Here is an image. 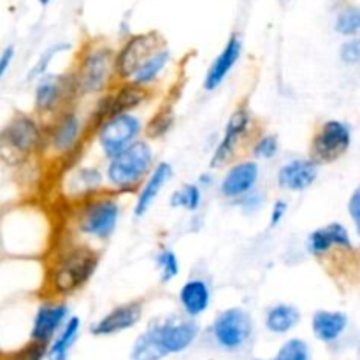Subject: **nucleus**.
Listing matches in <instances>:
<instances>
[{
	"label": "nucleus",
	"mask_w": 360,
	"mask_h": 360,
	"mask_svg": "<svg viewBox=\"0 0 360 360\" xmlns=\"http://www.w3.org/2000/svg\"><path fill=\"white\" fill-rule=\"evenodd\" d=\"M98 266V255L90 248H74L67 252L51 271V287L58 294H72L83 287Z\"/></svg>",
	"instance_id": "nucleus-1"
},
{
	"label": "nucleus",
	"mask_w": 360,
	"mask_h": 360,
	"mask_svg": "<svg viewBox=\"0 0 360 360\" xmlns=\"http://www.w3.org/2000/svg\"><path fill=\"white\" fill-rule=\"evenodd\" d=\"M153 153L150 144L144 141H134L130 146L111 157L108 165V178L116 188H134L150 171Z\"/></svg>",
	"instance_id": "nucleus-2"
},
{
	"label": "nucleus",
	"mask_w": 360,
	"mask_h": 360,
	"mask_svg": "<svg viewBox=\"0 0 360 360\" xmlns=\"http://www.w3.org/2000/svg\"><path fill=\"white\" fill-rule=\"evenodd\" d=\"M115 70V53L109 48H94L83 56L72 77L77 94H97L108 86Z\"/></svg>",
	"instance_id": "nucleus-3"
},
{
	"label": "nucleus",
	"mask_w": 360,
	"mask_h": 360,
	"mask_svg": "<svg viewBox=\"0 0 360 360\" xmlns=\"http://www.w3.org/2000/svg\"><path fill=\"white\" fill-rule=\"evenodd\" d=\"M352 144V130L340 120H329L315 134L311 151L315 162H334L343 157Z\"/></svg>",
	"instance_id": "nucleus-4"
},
{
	"label": "nucleus",
	"mask_w": 360,
	"mask_h": 360,
	"mask_svg": "<svg viewBox=\"0 0 360 360\" xmlns=\"http://www.w3.org/2000/svg\"><path fill=\"white\" fill-rule=\"evenodd\" d=\"M253 330L252 316L241 308L221 311L213 323V334L218 345L227 350H238L250 340Z\"/></svg>",
	"instance_id": "nucleus-5"
},
{
	"label": "nucleus",
	"mask_w": 360,
	"mask_h": 360,
	"mask_svg": "<svg viewBox=\"0 0 360 360\" xmlns=\"http://www.w3.org/2000/svg\"><path fill=\"white\" fill-rule=\"evenodd\" d=\"M141 123L136 116L129 112H122L102 122L101 132H98V143L108 157H115L122 150L136 141L139 136Z\"/></svg>",
	"instance_id": "nucleus-6"
},
{
	"label": "nucleus",
	"mask_w": 360,
	"mask_h": 360,
	"mask_svg": "<svg viewBox=\"0 0 360 360\" xmlns=\"http://www.w3.org/2000/svg\"><path fill=\"white\" fill-rule=\"evenodd\" d=\"M120 217V206L111 197L95 199L88 204L79 217V231L97 239L112 234Z\"/></svg>",
	"instance_id": "nucleus-7"
},
{
	"label": "nucleus",
	"mask_w": 360,
	"mask_h": 360,
	"mask_svg": "<svg viewBox=\"0 0 360 360\" xmlns=\"http://www.w3.org/2000/svg\"><path fill=\"white\" fill-rule=\"evenodd\" d=\"M160 44L162 39L157 34L134 35L115 56L116 74L129 79L144 60L150 58L157 49H160Z\"/></svg>",
	"instance_id": "nucleus-8"
},
{
	"label": "nucleus",
	"mask_w": 360,
	"mask_h": 360,
	"mask_svg": "<svg viewBox=\"0 0 360 360\" xmlns=\"http://www.w3.org/2000/svg\"><path fill=\"white\" fill-rule=\"evenodd\" d=\"M2 141L13 150V153H18L20 157L34 153L42 141L41 129L37 123L28 116H18L16 120L9 123V127L4 132Z\"/></svg>",
	"instance_id": "nucleus-9"
},
{
	"label": "nucleus",
	"mask_w": 360,
	"mask_h": 360,
	"mask_svg": "<svg viewBox=\"0 0 360 360\" xmlns=\"http://www.w3.org/2000/svg\"><path fill=\"white\" fill-rule=\"evenodd\" d=\"M76 91L72 77L60 76V74H46L39 79L35 88V105L39 111H53L65 102L69 95Z\"/></svg>",
	"instance_id": "nucleus-10"
},
{
	"label": "nucleus",
	"mask_w": 360,
	"mask_h": 360,
	"mask_svg": "<svg viewBox=\"0 0 360 360\" xmlns=\"http://www.w3.org/2000/svg\"><path fill=\"white\" fill-rule=\"evenodd\" d=\"M250 125H252V116H250L248 109H238L236 112H232L227 122V127H225L224 139L218 144L217 151H214L213 158H211V167H220L221 164H225L234 155L239 141L248 132Z\"/></svg>",
	"instance_id": "nucleus-11"
},
{
	"label": "nucleus",
	"mask_w": 360,
	"mask_h": 360,
	"mask_svg": "<svg viewBox=\"0 0 360 360\" xmlns=\"http://www.w3.org/2000/svg\"><path fill=\"white\" fill-rule=\"evenodd\" d=\"M146 90H144L143 86H139V84H123V86L118 88L115 94L108 95V97L101 102V105L97 108V118L105 122V120L111 118V116L130 111V109L137 108V105L146 98Z\"/></svg>",
	"instance_id": "nucleus-12"
},
{
	"label": "nucleus",
	"mask_w": 360,
	"mask_h": 360,
	"mask_svg": "<svg viewBox=\"0 0 360 360\" xmlns=\"http://www.w3.org/2000/svg\"><path fill=\"white\" fill-rule=\"evenodd\" d=\"M319 178V164L308 158H295L288 162L278 172V183L281 188L290 192H302L309 188Z\"/></svg>",
	"instance_id": "nucleus-13"
},
{
	"label": "nucleus",
	"mask_w": 360,
	"mask_h": 360,
	"mask_svg": "<svg viewBox=\"0 0 360 360\" xmlns=\"http://www.w3.org/2000/svg\"><path fill=\"white\" fill-rule=\"evenodd\" d=\"M141 316H143V304L139 301L127 302V304H122L112 309V311H109L102 320H98L94 329H91V333L95 336L116 334L120 330H127L136 326Z\"/></svg>",
	"instance_id": "nucleus-14"
},
{
	"label": "nucleus",
	"mask_w": 360,
	"mask_h": 360,
	"mask_svg": "<svg viewBox=\"0 0 360 360\" xmlns=\"http://www.w3.org/2000/svg\"><path fill=\"white\" fill-rule=\"evenodd\" d=\"M157 329L162 345L169 355L186 350L199 334V326L192 320H181V322L167 320L164 323H157Z\"/></svg>",
	"instance_id": "nucleus-15"
},
{
	"label": "nucleus",
	"mask_w": 360,
	"mask_h": 360,
	"mask_svg": "<svg viewBox=\"0 0 360 360\" xmlns=\"http://www.w3.org/2000/svg\"><path fill=\"white\" fill-rule=\"evenodd\" d=\"M333 248L354 250L350 241L348 229L341 224H329L322 229H316L308 238V250L311 255L322 257Z\"/></svg>",
	"instance_id": "nucleus-16"
},
{
	"label": "nucleus",
	"mask_w": 360,
	"mask_h": 360,
	"mask_svg": "<svg viewBox=\"0 0 360 360\" xmlns=\"http://www.w3.org/2000/svg\"><path fill=\"white\" fill-rule=\"evenodd\" d=\"M259 179V165L255 162H241L234 165L221 181V195L229 199L250 193Z\"/></svg>",
	"instance_id": "nucleus-17"
},
{
	"label": "nucleus",
	"mask_w": 360,
	"mask_h": 360,
	"mask_svg": "<svg viewBox=\"0 0 360 360\" xmlns=\"http://www.w3.org/2000/svg\"><path fill=\"white\" fill-rule=\"evenodd\" d=\"M239 56H241V41H239L238 35H232L227 44H225L224 51L211 63L210 70L206 74V79H204V88L211 91L220 86L232 70V67L238 63Z\"/></svg>",
	"instance_id": "nucleus-18"
},
{
	"label": "nucleus",
	"mask_w": 360,
	"mask_h": 360,
	"mask_svg": "<svg viewBox=\"0 0 360 360\" xmlns=\"http://www.w3.org/2000/svg\"><path fill=\"white\" fill-rule=\"evenodd\" d=\"M67 308L63 304H42L37 309L34 319V326H32L30 338L35 343L46 345L55 333L58 330V327L62 326L63 320L67 316Z\"/></svg>",
	"instance_id": "nucleus-19"
},
{
	"label": "nucleus",
	"mask_w": 360,
	"mask_h": 360,
	"mask_svg": "<svg viewBox=\"0 0 360 360\" xmlns=\"http://www.w3.org/2000/svg\"><path fill=\"white\" fill-rule=\"evenodd\" d=\"M172 176V167L167 164V162H162L155 167V171L151 172L150 179L146 181L144 188L141 190L139 197H137V202H136V217H143L148 210L151 207L153 200L157 199V195L160 193V190L164 188L165 183L169 181V178Z\"/></svg>",
	"instance_id": "nucleus-20"
},
{
	"label": "nucleus",
	"mask_w": 360,
	"mask_h": 360,
	"mask_svg": "<svg viewBox=\"0 0 360 360\" xmlns=\"http://www.w3.org/2000/svg\"><path fill=\"white\" fill-rule=\"evenodd\" d=\"M348 326V319L345 313L340 311H316L313 315V333L323 343H333Z\"/></svg>",
	"instance_id": "nucleus-21"
},
{
	"label": "nucleus",
	"mask_w": 360,
	"mask_h": 360,
	"mask_svg": "<svg viewBox=\"0 0 360 360\" xmlns=\"http://www.w3.org/2000/svg\"><path fill=\"white\" fill-rule=\"evenodd\" d=\"M179 302L190 316L200 315L211 302L210 287L202 280H188L179 290Z\"/></svg>",
	"instance_id": "nucleus-22"
},
{
	"label": "nucleus",
	"mask_w": 360,
	"mask_h": 360,
	"mask_svg": "<svg viewBox=\"0 0 360 360\" xmlns=\"http://www.w3.org/2000/svg\"><path fill=\"white\" fill-rule=\"evenodd\" d=\"M81 122L74 112H63L62 118L56 122L55 129L51 134V146L58 153H67L72 150L74 144L79 139Z\"/></svg>",
	"instance_id": "nucleus-23"
},
{
	"label": "nucleus",
	"mask_w": 360,
	"mask_h": 360,
	"mask_svg": "<svg viewBox=\"0 0 360 360\" xmlns=\"http://www.w3.org/2000/svg\"><path fill=\"white\" fill-rule=\"evenodd\" d=\"M164 345L160 341V334H158L157 326L150 327L144 334L137 338L136 345L132 348V360H162L167 357Z\"/></svg>",
	"instance_id": "nucleus-24"
},
{
	"label": "nucleus",
	"mask_w": 360,
	"mask_h": 360,
	"mask_svg": "<svg viewBox=\"0 0 360 360\" xmlns=\"http://www.w3.org/2000/svg\"><path fill=\"white\" fill-rule=\"evenodd\" d=\"M301 320V313L292 304H276L267 311L266 327L274 334H285L294 329Z\"/></svg>",
	"instance_id": "nucleus-25"
},
{
	"label": "nucleus",
	"mask_w": 360,
	"mask_h": 360,
	"mask_svg": "<svg viewBox=\"0 0 360 360\" xmlns=\"http://www.w3.org/2000/svg\"><path fill=\"white\" fill-rule=\"evenodd\" d=\"M169 51L167 49H157L153 55L148 60H144L139 67L136 69V72L129 77L130 83H136L139 86H144V84H150L160 76V72L164 70V67L167 65L169 62Z\"/></svg>",
	"instance_id": "nucleus-26"
},
{
	"label": "nucleus",
	"mask_w": 360,
	"mask_h": 360,
	"mask_svg": "<svg viewBox=\"0 0 360 360\" xmlns=\"http://www.w3.org/2000/svg\"><path fill=\"white\" fill-rule=\"evenodd\" d=\"M79 327H81L79 319L72 316V319L67 322L65 329H63V333L60 334L58 340H56L55 343H53V347L49 348V357L55 359L58 357V355H67V350H69L70 345L76 341L77 334H79Z\"/></svg>",
	"instance_id": "nucleus-27"
},
{
	"label": "nucleus",
	"mask_w": 360,
	"mask_h": 360,
	"mask_svg": "<svg viewBox=\"0 0 360 360\" xmlns=\"http://www.w3.org/2000/svg\"><path fill=\"white\" fill-rule=\"evenodd\" d=\"M200 204V190L197 185H185L181 190L172 193L171 206L185 207L188 211H195Z\"/></svg>",
	"instance_id": "nucleus-28"
},
{
	"label": "nucleus",
	"mask_w": 360,
	"mask_h": 360,
	"mask_svg": "<svg viewBox=\"0 0 360 360\" xmlns=\"http://www.w3.org/2000/svg\"><path fill=\"white\" fill-rule=\"evenodd\" d=\"M72 179V192L74 193H83V192H91L101 185L102 178L98 174L97 169H81L76 172V176Z\"/></svg>",
	"instance_id": "nucleus-29"
},
{
	"label": "nucleus",
	"mask_w": 360,
	"mask_h": 360,
	"mask_svg": "<svg viewBox=\"0 0 360 360\" xmlns=\"http://www.w3.org/2000/svg\"><path fill=\"white\" fill-rule=\"evenodd\" d=\"M360 28V14L357 7L341 11L336 18V30L341 35H355Z\"/></svg>",
	"instance_id": "nucleus-30"
},
{
	"label": "nucleus",
	"mask_w": 360,
	"mask_h": 360,
	"mask_svg": "<svg viewBox=\"0 0 360 360\" xmlns=\"http://www.w3.org/2000/svg\"><path fill=\"white\" fill-rule=\"evenodd\" d=\"M157 267L160 269V280L164 281V283H167L172 278L178 276L179 273L178 257H176L171 250H162L157 255Z\"/></svg>",
	"instance_id": "nucleus-31"
},
{
	"label": "nucleus",
	"mask_w": 360,
	"mask_h": 360,
	"mask_svg": "<svg viewBox=\"0 0 360 360\" xmlns=\"http://www.w3.org/2000/svg\"><path fill=\"white\" fill-rule=\"evenodd\" d=\"M274 360H309V348L302 340H290L280 348Z\"/></svg>",
	"instance_id": "nucleus-32"
},
{
	"label": "nucleus",
	"mask_w": 360,
	"mask_h": 360,
	"mask_svg": "<svg viewBox=\"0 0 360 360\" xmlns=\"http://www.w3.org/2000/svg\"><path fill=\"white\" fill-rule=\"evenodd\" d=\"M172 120H174V116H172V112L169 111V109H160V111L155 115V118L150 122V125H148V134H150L151 137L164 136V134L171 129Z\"/></svg>",
	"instance_id": "nucleus-33"
},
{
	"label": "nucleus",
	"mask_w": 360,
	"mask_h": 360,
	"mask_svg": "<svg viewBox=\"0 0 360 360\" xmlns=\"http://www.w3.org/2000/svg\"><path fill=\"white\" fill-rule=\"evenodd\" d=\"M67 48H69L67 44H56V46H53V48H49L48 51H46L44 55L41 56V60L35 63L34 69L30 70V76H28V77H30V79H34V77H41L42 74L46 72V69H48L49 62H51V60L55 58V56L58 55L60 51H63V49H67Z\"/></svg>",
	"instance_id": "nucleus-34"
},
{
	"label": "nucleus",
	"mask_w": 360,
	"mask_h": 360,
	"mask_svg": "<svg viewBox=\"0 0 360 360\" xmlns=\"http://www.w3.org/2000/svg\"><path fill=\"white\" fill-rule=\"evenodd\" d=\"M278 153V139L276 136H264L257 141L253 148V155L257 158H273Z\"/></svg>",
	"instance_id": "nucleus-35"
},
{
	"label": "nucleus",
	"mask_w": 360,
	"mask_h": 360,
	"mask_svg": "<svg viewBox=\"0 0 360 360\" xmlns=\"http://www.w3.org/2000/svg\"><path fill=\"white\" fill-rule=\"evenodd\" d=\"M44 354H46V345L32 341L27 348L16 352V354H11L9 357H7V360H42Z\"/></svg>",
	"instance_id": "nucleus-36"
},
{
	"label": "nucleus",
	"mask_w": 360,
	"mask_h": 360,
	"mask_svg": "<svg viewBox=\"0 0 360 360\" xmlns=\"http://www.w3.org/2000/svg\"><path fill=\"white\" fill-rule=\"evenodd\" d=\"M341 60L347 63H357L360 60V42L359 39H350L341 46Z\"/></svg>",
	"instance_id": "nucleus-37"
},
{
	"label": "nucleus",
	"mask_w": 360,
	"mask_h": 360,
	"mask_svg": "<svg viewBox=\"0 0 360 360\" xmlns=\"http://www.w3.org/2000/svg\"><path fill=\"white\" fill-rule=\"evenodd\" d=\"M287 210H288L287 200L280 199L274 202L273 211H271V227H276V225L283 220V217L287 214Z\"/></svg>",
	"instance_id": "nucleus-38"
},
{
	"label": "nucleus",
	"mask_w": 360,
	"mask_h": 360,
	"mask_svg": "<svg viewBox=\"0 0 360 360\" xmlns=\"http://www.w3.org/2000/svg\"><path fill=\"white\" fill-rule=\"evenodd\" d=\"M348 211H350V217L354 220L355 227H359L360 224V190L357 188L352 195L350 202H348Z\"/></svg>",
	"instance_id": "nucleus-39"
},
{
	"label": "nucleus",
	"mask_w": 360,
	"mask_h": 360,
	"mask_svg": "<svg viewBox=\"0 0 360 360\" xmlns=\"http://www.w3.org/2000/svg\"><path fill=\"white\" fill-rule=\"evenodd\" d=\"M13 58H14V48H13V46H9V48L4 49V53L0 55V79L6 76L7 69L11 67V62H13Z\"/></svg>",
	"instance_id": "nucleus-40"
},
{
	"label": "nucleus",
	"mask_w": 360,
	"mask_h": 360,
	"mask_svg": "<svg viewBox=\"0 0 360 360\" xmlns=\"http://www.w3.org/2000/svg\"><path fill=\"white\" fill-rule=\"evenodd\" d=\"M67 355H58V357H55L53 360H65Z\"/></svg>",
	"instance_id": "nucleus-41"
},
{
	"label": "nucleus",
	"mask_w": 360,
	"mask_h": 360,
	"mask_svg": "<svg viewBox=\"0 0 360 360\" xmlns=\"http://www.w3.org/2000/svg\"><path fill=\"white\" fill-rule=\"evenodd\" d=\"M39 2H41V4H42V6H46V4H48V2H49V0H39Z\"/></svg>",
	"instance_id": "nucleus-42"
}]
</instances>
